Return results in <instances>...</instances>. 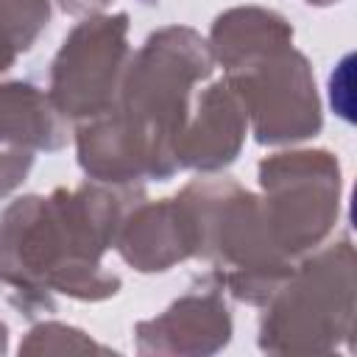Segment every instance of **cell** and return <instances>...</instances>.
<instances>
[{
	"label": "cell",
	"mask_w": 357,
	"mask_h": 357,
	"mask_svg": "<svg viewBox=\"0 0 357 357\" xmlns=\"http://www.w3.org/2000/svg\"><path fill=\"white\" fill-rule=\"evenodd\" d=\"M114 248L139 273H162L195 257V229L187 204L173 198L137 201L120 223Z\"/></svg>",
	"instance_id": "9"
},
{
	"label": "cell",
	"mask_w": 357,
	"mask_h": 357,
	"mask_svg": "<svg viewBox=\"0 0 357 357\" xmlns=\"http://www.w3.org/2000/svg\"><path fill=\"white\" fill-rule=\"evenodd\" d=\"M231 312L223 290H190L176 298L156 318L134 326L139 354H170V357H206L220 351L231 340Z\"/></svg>",
	"instance_id": "8"
},
{
	"label": "cell",
	"mask_w": 357,
	"mask_h": 357,
	"mask_svg": "<svg viewBox=\"0 0 357 357\" xmlns=\"http://www.w3.org/2000/svg\"><path fill=\"white\" fill-rule=\"evenodd\" d=\"M64 142L67 126L47 92L25 81L0 84V145L59 151Z\"/></svg>",
	"instance_id": "11"
},
{
	"label": "cell",
	"mask_w": 357,
	"mask_h": 357,
	"mask_svg": "<svg viewBox=\"0 0 357 357\" xmlns=\"http://www.w3.org/2000/svg\"><path fill=\"white\" fill-rule=\"evenodd\" d=\"M109 3L114 0H59V6L67 11V14H75V17H89V14H100Z\"/></svg>",
	"instance_id": "16"
},
{
	"label": "cell",
	"mask_w": 357,
	"mask_h": 357,
	"mask_svg": "<svg viewBox=\"0 0 357 357\" xmlns=\"http://www.w3.org/2000/svg\"><path fill=\"white\" fill-rule=\"evenodd\" d=\"M81 351H109V346H100L86 332L59 321L36 324L20 343V354H81Z\"/></svg>",
	"instance_id": "13"
},
{
	"label": "cell",
	"mask_w": 357,
	"mask_h": 357,
	"mask_svg": "<svg viewBox=\"0 0 357 357\" xmlns=\"http://www.w3.org/2000/svg\"><path fill=\"white\" fill-rule=\"evenodd\" d=\"M245 134V109L234 89L220 78L209 84L190 109V117L176 142V165L178 170L201 173L223 170L240 156Z\"/></svg>",
	"instance_id": "10"
},
{
	"label": "cell",
	"mask_w": 357,
	"mask_h": 357,
	"mask_svg": "<svg viewBox=\"0 0 357 357\" xmlns=\"http://www.w3.org/2000/svg\"><path fill=\"white\" fill-rule=\"evenodd\" d=\"M240 98L248 128L262 145H293L321 131V98L312 64L293 42L273 45L223 70Z\"/></svg>",
	"instance_id": "6"
},
{
	"label": "cell",
	"mask_w": 357,
	"mask_h": 357,
	"mask_svg": "<svg viewBox=\"0 0 357 357\" xmlns=\"http://www.w3.org/2000/svg\"><path fill=\"white\" fill-rule=\"evenodd\" d=\"M8 349V329H6V324L0 321V354Z\"/></svg>",
	"instance_id": "18"
},
{
	"label": "cell",
	"mask_w": 357,
	"mask_h": 357,
	"mask_svg": "<svg viewBox=\"0 0 357 357\" xmlns=\"http://www.w3.org/2000/svg\"><path fill=\"white\" fill-rule=\"evenodd\" d=\"M262 209L276 245L298 259L324 245L340 215V165L324 148L279 151L257 167Z\"/></svg>",
	"instance_id": "5"
},
{
	"label": "cell",
	"mask_w": 357,
	"mask_h": 357,
	"mask_svg": "<svg viewBox=\"0 0 357 357\" xmlns=\"http://www.w3.org/2000/svg\"><path fill=\"white\" fill-rule=\"evenodd\" d=\"M357 265L349 237L298 257L290 276L262 304L259 351L332 354L354 329Z\"/></svg>",
	"instance_id": "4"
},
{
	"label": "cell",
	"mask_w": 357,
	"mask_h": 357,
	"mask_svg": "<svg viewBox=\"0 0 357 357\" xmlns=\"http://www.w3.org/2000/svg\"><path fill=\"white\" fill-rule=\"evenodd\" d=\"M50 22V0H0V28L20 53L31 50Z\"/></svg>",
	"instance_id": "14"
},
{
	"label": "cell",
	"mask_w": 357,
	"mask_h": 357,
	"mask_svg": "<svg viewBox=\"0 0 357 357\" xmlns=\"http://www.w3.org/2000/svg\"><path fill=\"white\" fill-rule=\"evenodd\" d=\"M128 59V14L84 17L64 36L50 64V103L75 126L106 114L117 100Z\"/></svg>",
	"instance_id": "7"
},
{
	"label": "cell",
	"mask_w": 357,
	"mask_h": 357,
	"mask_svg": "<svg viewBox=\"0 0 357 357\" xmlns=\"http://www.w3.org/2000/svg\"><path fill=\"white\" fill-rule=\"evenodd\" d=\"M17 56H20L17 45H14V42H11V36L0 28V73L11 70V67H14V61H17Z\"/></svg>",
	"instance_id": "17"
},
{
	"label": "cell",
	"mask_w": 357,
	"mask_h": 357,
	"mask_svg": "<svg viewBox=\"0 0 357 357\" xmlns=\"http://www.w3.org/2000/svg\"><path fill=\"white\" fill-rule=\"evenodd\" d=\"M176 195L190 209L195 257L212 265L215 284L237 301L262 307L296 265L276 245L262 198L231 178H195Z\"/></svg>",
	"instance_id": "3"
},
{
	"label": "cell",
	"mask_w": 357,
	"mask_h": 357,
	"mask_svg": "<svg viewBox=\"0 0 357 357\" xmlns=\"http://www.w3.org/2000/svg\"><path fill=\"white\" fill-rule=\"evenodd\" d=\"M304 3H310V6H332L337 0H304Z\"/></svg>",
	"instance_id": "19"
},
{
	"label": "cell",
	"mask_w": 357,
	"mask_h": 357,
	"mask_svg": "<svg viewBox=\"0 0 357 357\" xmlns=\"http://www.w3.org/2000/svg\"><path fill=\"white\" fill-rule=\"evenodd\" d=\"M139 184L86 181L75 190L20 195L0 215V284L25 312L53 310V296L106 301L123 279L103 268Z\"/></svg>",
	"instance_id": "1"
},
{
	"label": "cell",
	"mask_w": 357,
	"mask_h": 357,
	"mask_svg": "<svg viewBox=\"0 0 357 357\" xmlns=\"http://www.w3.org/2000/svg\"><path fill=\"white\" fill-rule=\"evenodd\" d=\"M215 70L209 42L187 25L153 31L128 59L114 106L75 126L81 170L103 184L167 181L195 84Z\"/></svg>",
	"instance_id": "2"
},
{
	"label": "cell",
	"mask_w": 357,
	"mask_h": 357,
	"mask_svg": "<svg viewBox=\"0 0 357 357\" xmlns=\"http://www.w3.org/2000/svg\"><path fill=\"white\" fill-rule=\"evenodd\" d=\"M206 42H209L215 64L229 70L254 53H262L273 45L293 42V28L273 8L237 6L215 17Z\"/></svg>",
	"instance_id": "12"
},
{
	"label": "cell",
	"mask_w": 357,
	"mask_h": 357,
	"mask_svg": "<svg viewBox=\"0 0 357 357\" xmlns=\"http://www.w3.org/2000/svg\"><path fill=\"white\" fill-rule=\"evenodd\" d=\"M33 153L36 151H31V148L0 145V198L14 192L25 181V176L33 167Z\"/></svg>",
	"instance_id": "15"
}]
</instances>
